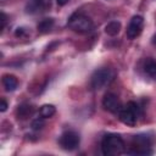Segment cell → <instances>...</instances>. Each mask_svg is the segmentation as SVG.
<instances>
[{"label":"cell","mask_w":156,"mask_h":156,"mask_svg":"<svg viewBox=\"0 0 156 156\" xmlns=\"http://www.w3.org/2000/svg\"><path fill=\"white\" fill-rule=\"evenodd\" d=\"M126 149L123 139L117 134H106L101 141V151L107 156L121 155Z\"/></svg>","instance_id":"1"},{"label":"cell","mask_w":156,"mask_h":156,"mask_svg":"<svg viewBox=\"0 0 156 156\" xmlns=\"http://www.w3.org/2000/svg\"><path fill=\"white\" fill-rule=\"evenodd\" d=\"M68 27L77 33H89L94 28L93 21L80 12H74L68 18Z\"/></svg>","instance_id":"2"},{"label":"cell","mask_w":156,"mask_h":156,"mask_svg":"<svg viewBox=\"0 0 156 156\" xmlns=\"http://www.w3.org/2000/svg\"><path fill=\"white\" fill-rule=\"evenodd\" d=\"M140 116L141 111L134 101H129L126 106H122V108L118 112L119 121L127 126H135Z\"/></svg>","instance_id":"3"},{"label":"cell","mask_w":156,"mask_h":156,"mask_svg":"<svg viewBox=\"0 0 156 156\" xmlns=\"http://www.w3.org/2000/svg\"><path fill=\"white\" fill-rule=\"evenodd\" d=\"M112 79H113V72L110 68H100L93 73L90 84L93 89L100 90L106 85H108L112 82Z\"/></svg>","instance_id":"4"},{"label":"cell","mask_w":156,"mask_h":156,"mask_svg":"<svg viewBox=\"0 0 156 156\" xmlns=\"http://www.w3.org/2000/svg\"><path fill=\"white\" fill-rule=\"evenodd\" d=\"M150 146H151L150 138L147 135L139 134V135H135L133 138L132 146H130V150L128 152L133 154V155H149L152 152Z\"/></svg>","instance_id":"5"},{"label":"cell","mask_w":156,"mask_h":156,"mask_svg":"<svg viewBox=\"0 0 156 156\" xmlns=\"http://www.w3.org/2000/svg\"><path fill=\"white\" fill-rule=\"evenodd\" d=\"M80 143V138L78 135V133H76L74 130H66L61 134L60 139H58V144L60 146L66 150V151H73L79 146Z\"/></svg>","instance_id":"6"},{"label":"cell","mask_w":156,"mask_h":156,"mask_svg":"<svg viewBox=\"0 0 156 156\" xmlns=\"http://www.w3.org/2000/svg\"><path fill=\"white\" fill-rule=\"evenodd\" d=\"M102 107L111 112V113H118L122 108V104L119 98L113 93H106L102 98Z\"/></svg>","instance_id":"7"},{"label":"cell","mask_w":156,"mask_h":156,"mask_svg":"<svg viewBox=\"0 0 156 156\" xmlns=\"http://www.w3.org/2000/svg\"><path fill=\"white\" fill-rule=\"evenodd\" d=\"M143 27H144V18L139 15H135L132 17V20L129 21V24L127 27V37L129 39H134L136 38L141 30H143Z\"/></svg>","instance_id":"8"},{"label":"cell","mask_w":156,"mask_h":156,"mask_svg":"<svg viewBox=\"0 0 156 156\" xmlns=\"http://www.w3.org/2000/svg\"><path fill=\"white\" fill-rule=\"evenodd\" d=\"M2 85L6 91H13L18 85V80L12 74H5L2 77Z\"/></svg>","instance_id":"9"},{"label":"cell","mask_w":156,"mask_h":156,"mask_svg":"<svg viewBox=\"0 0 156 156\" xmlns=\"http://www.w3.org/2000/svg\"><path fill=\"white\" fill-rule=\"evenodd\" d=\"M144 71L145 73L156 80V61L152 58H146L144 62Z\"/></svg>","instance_id":"10"},{"label":"cell","mask_w":156,"mask_h":156,"mask_svg":"<svg viewBox=\"0 0 156 156\" xmlns=\"http://www.w3.org/2000/svg\"><path fill=\"white\" fill-rule=\"evenodd\" d=\"M33 112H34V107L30 105H27V104H23V105L18 106V108H17V116L21 119L28 118L29 116L33 115Z\"/></svg>","instance_id":"11"},{"label":"cell","mask_w":156,"mask_h":156,"mask_svg":"<svg viewBox=\"0 0 156 156\" xmlns=\"http://www.w3.org/2000/svg\"><path fill=\"white\" fill-rule=\"evenodd\" d=\"M119 30H121V23H119L118 21H112V22H110V23L105 27L106 34H108V35H111V37L117 35V34L119 33Z\"/></svg>","instance_id":"12"},{"label":"cell","mask_w":156,"mask_h":156,"mask_svg":"<svg viewBox=\"0 0 156 156\" xmlns=\"http://www.w3.org/2000/svg\"><path fill=\"white\" fill-rule=\"evenodd\" d=\"M39 112H40V116H41L43 118H50V117H52V116L55 115L56 108H55L54 105L46 104V105H43V106L40 107Z\"/></svg>","instance_id":"13"},{"label":"cell","mask_w":156,"mask_h":156,"mask_svg":"<svg viewBox=\"0 0 156 156\" xmlns=\"http://www.w3.org/2000/svg\"><path fill=\"white\" fill-rule=\"evenodd\" d=\"M54 26V20L52 18H45L38 24V30L40 33H48Z\"/></svg>","instance_id":"14"},{"label":"cell","mask_w":156,"mask_h":156,"mask_svg":"<svg viewBox=\"0 0 156 156\" xmlns=\"http://www.w3.org/2000/svg\"><path fill=\"white\" fill-rule=\"evenodd\" d=\"M37 7H40V9H48L50 7V0H34Z\"/></svg>","instance_id":"15"},{"label":"cell","mask_w":156,"mask_h":156,"mask_svg":"<svg viewBox=\"0 0 156 156\" xmlns=\"http://www.w3.org/2000/svg\"><path fill=\"white\" fill-rule=\"evenodd\" d=\"M44 127V121L40 118H38V119H34L33 121V123H32V128L34 129V130H39V129H41Z\"/></svg>","instance_id":"16"},{"label":"cell","mask_w":156,"mask_h":156,"mask_svg":"<svg viewBox=\"0 0 156 156\" xmlns=\"http://www.w3.org/2000/svg\"><path fill=\"white\" fill-rule=\"evenodd\" d=\"M6 108H7V102L4 100V99H1V105H0V111L1 112H5L6 111Z\"/></svg>","instance_id":"17"},{"label":"cell","mask_w":156,"mask_h":156,"mask_svg":"<svg viewBox=\"0 0 156 156\" xmlns=\"http://www.w3.org/2000/svg\"><path fill=\"white\" fill-rule=\"evenodd\" d=\"M5 24H6V15L1 12V29L5 28Z\"/></svg>","instance_id":"18"},{"label":"cell","mask_w":156,"mask_h":156,"mask_svg":"<svg viewBox=\"0 0 156 156\" xmlns=\"http://www.w3.org/2000/svg\"><path fill=\"white\" fill-rule=\"evenodd\" d=\"M23 34H24L23 28H17V30H16V35H17V37H20V35H23Z\"/></svg>","instance_id":"19"},{"label":"cell","mask_w":156,"mask_h":156,"mask_svg":"<svg viewBox=\"0 0 156 156\" xmlns=\"http://www.w3.org/2000/svg\"><path fill=\"white\" fill-rule=\"evenodd\" d=\"M68 1H69V0H57V4H58V5H66Z\"/></svg>","instance_id":"20"}]
</instances>
